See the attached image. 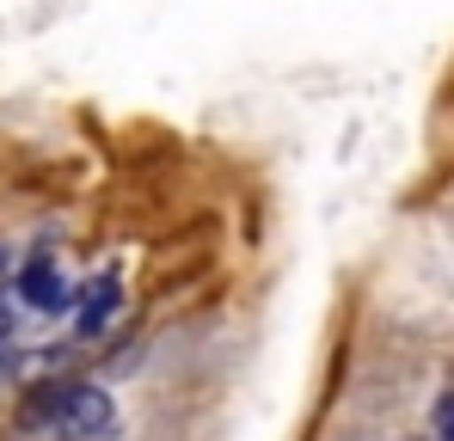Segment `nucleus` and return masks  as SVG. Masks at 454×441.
Instances as JSON below:
<instances>
[{"label":"nucleus","instance_id":"1","mask_svg":"<svg viewBox=\"0 0 454 441\" xmlns=\"http://www.w3.org/2000/svg\"><path fill=\"white\" fill-rule=\"evenodd\" d=\"M25 423H50L62 441H111L117 436V405L98 386H37L25 405Z\"/></svg>","mask_w":454,"mask_h":441},{"label":"nucleus","instance_id":"2","mask_svg":"<svg viewBox=\"0 0 454 441\" xmlns=\"http://www.w3.org/2000/svg\"><path fill=\"white\" fill-rule=\"evenodd\" d=\"M19 289L31 294V306H37V313H68V306H74V294H68V282H62V270H56V264H50L43 251H37V258L25 264Z\"/></svg>","mask_w":454,"mask_h":441},{"label":"nucleus","instance_id":"3","mask_svg":"<svg viewBox=\"0 0 454 441\" xmlns=\"http://www.w3.org/2000/svg\"><path fill=\"white\" fill-rule=\"evenodd\" d=\"M111 313H117V282H111V276H98V282L80 289V331H86V337H98V331L111 325Z\"/></svg>","mask_w":454,"mask_h":441},{"label":"nucleus","instance_id":"4","mask_svg":"<svg viewBox=\"0 0 454 441\" xmlns=\"http://www.w3.org/2000/svg\"><path fill=\"white\" fill-rule=\"evenodd\" d=\"M436 441H454V392L436 405Z\"/></svg>","mask_w":454,"mask_h":441},{"label":"nucleus","instance_id":"5","mask_svg":"<svg viewBox=\"0 0 454 441\" xmlns=\"http://www.w3.org/2000/svg\"><path fill=\"white\" fill-rule=\"evenodd\" d=\"M0 276H6V258H0Z\"/></svg>","mask_w":454,"mask_h":441}]
</instances>
